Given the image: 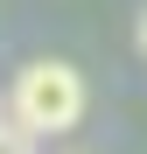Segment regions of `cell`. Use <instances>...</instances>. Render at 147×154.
<instances>
[{
  "instance_id": "cell-1",
  "label": "cell",
  "mask_w": 147,
  "mask_h": 154,
  "mask_svg": "<svg viewBox=\"0 0 147 154\" xmlns=\"http://www.w3.org/2000/svg\"><path fill=\"white\" fill-rule=\"evenodd\" d=\"M84 105H91V91H84L77 63H63V56H35V63H21V77L7 84V119L21 126V133H35V140L70 133V126L84 119Z\"/></svg>"
},
{
  "instance_id": "cell-2",
  "label": "cell",
  "mask_w": 147,
  "mask_h": 154,
  "mask_svg": "<svg viewBox=\"0 0 147 154\" xmlns=\"http://www.w3.org/2000/svg\"><path fill=\"white\" fill-rule=\"evenodd\" d=\"M0 154H35V133H21V126L7 119V126H0Z\"/></svg>"
},
{
  "instance_id": "cell-3",
  "label": "cell",
  "mask_w": 147,
  "mask_h": 154,
  "mask_svg": "<svg viewBox=\"0 0 147 154\" xmlns=\"http://www.w3.org/2000/svg\"><path fill=\"white\" fill-rule=\"evenodd\" d=\"M140 56H147V14H140Z\"/></svg>"
},
{
  "instance_id": "cell-4",
  "label": "cell",
  "mask_w": 147,
  "mask_h": 154,
  "mask_svg": "<svg viewBox=\"0 0 147 154\" xmlns=\"http://www.w3.org/2000/svg\"><path fill=\"white\" fill-rule=\"evenodd\" d=\"M0 126H7V98H0Z\"/></svg>"
}]
</instances>
